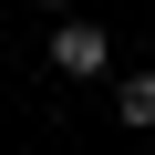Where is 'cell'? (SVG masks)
<instances>
[{
    "mask_svg": "<svg viewBox=\"0 0 155 155\" xmlns=\"http://www.w3.org/2000/svg\"><path fill=\"white\" fill-rule=\"evenodd\" d=\"M31 11H52V21H72V0H31Z\"/></svg>",
    "mask_w": 155,
    "mask_h": 155,
    "instance_id": "obj_3",
    "label": "cell"
},
{
    "mask_svg": "<svg viewBox=\"0 0 155 155\" xmlns=\"http://www.w3.org/2000/svg\"><path fill=\"white\" fill-rule=\"evenodd\" d=\"M114 124L124 134H155V72H114Z\"/></svg>",
    "mask_w": 155,
    "mask_h": 155,
    "instance_id": "obj_2",
    "label": "cell"
},
{
    "mask_svg": "<svg viewBox=\"0 0 155 155\" xmlns=\"http://www.w3.org/2000/svg\"><path fill=\"white\" fill-rule=\"evenodd\" d=\"M41 62L62 72V83H104V72H114V31L72 11V21H52V41H41Z\"/></svg>",
    "mask_w": 155,
    "mask_h": 155,
    "instance_id": "obj_1",
    "label": "cell"
}]
</instances>
